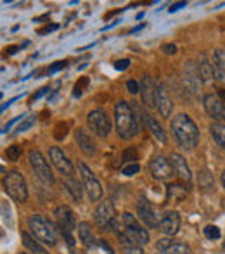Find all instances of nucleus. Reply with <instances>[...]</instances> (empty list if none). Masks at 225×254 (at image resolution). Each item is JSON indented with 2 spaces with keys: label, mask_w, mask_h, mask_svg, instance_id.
Returning a JSON list of instances; mask_svg holds the SVG:
<instances>
[{
  "label": "nucleus",
  "mask_w": 225,
  "mask_h": 254,
  "mask_svg": "<svg viewBox=\"0 0 225 254\" xmlns=\"http://www.w3.org/2000/svg\"><path fill=\"white\" fill-rule=\"evenodd\" d=\"M171 131H173L175 140L178 142V145L184 149H194L199 142V130L196 127V123L191 120V116L187 114H177L171 120L170 125Z\"/></svg>",
  "instance_id": "nucleus-1"
},
{
  "label": "nucleus",
  "mask_w": 225,
  "mask_h": 254,
  "mask_svg": "<svg viewBox=\"0 0 225 254\" xmlns=\"http://www.w3.org/2000/svg\"><path fill=\"white\" fill-rule=\"evenodd\" d=\"M114 121H116V131L123 140H130L139 133V121L130 104L120 101L114 106Z\"/></svg>",
  "instance_id": "nucleus-2"
},
{
  "label": "nucleus",
  "mask_w": 225,
  "mask_h": 254,
  "mask_svg": "<svg viewBox=\"0 0 225 254\" xmlns=\"http://www.w3.org/2000/svg\"><path fill=\"white\" fill-rule=\"evenodd\" d=\"M28 227H30L31 234L35 235L37 241H40L45 246H56L57 244V232L52 225L51 220H47L42 214H33L28 220Z\"/></svg>",
  "instance_id": "nucleus-3"
},
{
  "label": "nucleus",
  "mask_w": 225,
  "mask_h": 254,
  "mask_svg": "<svg viewBox=\"0 0 225 254\" xmlns=\"http://www.w3.org/2000/svg\"><path fill=\"white\" fill-rule=\"evenodd\" d=\"M3 190L9 197H12L17 202H24L28 199V189L23 175L19 171H9L3 178Z\"/></svg>",
  "instance_id": "nucleus-4"
},
{
  "label": "nucleus",
  "mask_w": 225,
  "mask_h": 254,
  "mask_svg": "<svg viewBox=\"0 0 225 254\" xmlns=\"http://www.w3.org/2000/svg\"><path fill=\"white\" fill-rule=\"evenodd\" d=\"M56 218H57V227H59V230H61V235L66 239L70 249H73L75 241H73V237H71V232L75 230L76 223H75V214H73V211H71V207L59 206L56 209Z\"/></svg>",
  "instance_id": "nucleus-5"
},
{
  "label": "nucleus",
  "mask_w": 225,
  "mask_h": 254,
  "mask_svg": "<svg viewBox=\"0 0 225 254\" xmlns=\"http://www.w3.org/2000/svg\"><path fill=\"white\" fill-rule=\"evenodd\" d=\"M121 221H123V232L135 242L137 246H144L149 242V234L146 232V228H142L141 225L137 223L134 214L130 213H123L121 216Z\"/></svg>",
  "instance_id": "nucleus-6"
},
{
  "label": "nucleus",
  "mask_w": 225,
  "mask_h": 254,
  "mask_svg": "<svg viewBox=\"0 0 225 254\" xmlns=\"http://www.w3.org/2000/svg\"><path fill=\"white\" fill-rule=\"evenodd\" d=\"M28 159H30V164H31V168H33L35 175H37L44 184H54L52 170H51V166H49L47 159L40 154V151H30Z\"/></svg>",
  "instance_id": "nucleus-7"
},
{
  "label": "nucleus",
  "mask_w": 225,
  "mask_h": 254,
  "mask_svg": "<svg viewBox=\"0 0 225 254\" xmlns=\"http://www.w3.org/2000/svg\"><path fill=\"white\" fill-rule=\"evenodd\" d=\"M116 211H114V206L111 201H102L101 204L97 206L94 213V220H95V225H97L101 230H111L116 223Z\"/></svg>",
  "instance_id": "nucleus-8"
},
{
  "label": "nucleus",
  "mask_w": 225,
  "mask_h": 254,
  "mask_svg": "<svg viewBox=\"0 0 225 254\" xmlns=\"http://www.w3.org/2000/svg\"><path fill=\"white\" fill-rule=\"evenodd\" d=\"M78 166H80L81 182H83V187L87 189V194H88V197H90V201H101L102 187L97 178H95V175L92 173V170L85 163H80Z\"/></svg>",
  "instance_id": "nucleus-9"
},
{
  "label": "nucleus",
  "mask_w": 225,
  "mask_h": 254,
  "mask_svg": "<svg viewBox=\"0 0 225 254\" xmlns=\"http://www.w3.org/2000/svg\"><path fill=\"white\" fill-rule=\"evenodd\" d=\"M87 123L90 127V130L99 137H108V133L111 131V121H109L108 114L101 109L92 111L87 116Z\"/></svg>",
  "instance_id": "nucleus-10"
},
{
  "label": "nucleus",
  "mask_w": 225,
  "mask_h": 254,
  "mask_svg": "<svg viewBox=\"0 0 225 254\" xmlns=\"http://www.w3.org/2000/svg\"><path fill=\"white\" fill-rule=\"evenodd\" d=\"M137 213L141 216V220L144 221V225H148L149 228H158L161 225L163 218L159 216V211L148 199H141L137 202Z\"/></svg>",
  "instance_id": "nucleus-11"
},
{
  "label": "nucleus",
  "mask_w": 225,
  "mask_h": 254,
  "mask_svg": "<svg viewBox=\"0 0 225 254\" xmlns=\"http://www.w3.org/2000/svg\"><path fill=\"white\" fill-rule=\"evenodd\" d=\"M149 170H151L152 177L158 178V180H166L173 175V166L166 157L156 156L154 159L149 163Z\"/></svg>",
  "instance_id": "nucleus-12"
},
{
  "label": "nucleus",
  "mask_w": 225,
  "mask_h": 254,
  "mask_svg": "<svg viewBox=\"0 0 225 254\" xmlns=\"http://www.w3.org/2000/svg\"><path fill=\"white\" fill-rule=\"evenodd\" d=\"M203 104H205V109L210 116L215 121H225V104L222 102V99L217 97L213 94L205 95L203 99Z\"/></svg>",
  "instance_id": "nucleus-13"
},
{
  "label": "nucleus",
  "mask_w": 225,
  "mask_h": 254,
  "mask_svg": "<svg viewBox=\"0 0 225 254\" xmlns=\"http://www.w3.org/2000/svg\"><path fill=\"white\" fill-rule=\"evenodd\" d=\"M49 156H51L52 164H54V166L64 175V177H73V173H75L73 164L70 163V159L64 156V152L61 151L59 147H52L51 151H49Z\"/></svg>",
  "instance_id": "nucleus-14"
},
{
  "label": "nucleus",
  "mask_w": 225,
  "mask_h": 254,
  "mask_svg": "<svg viewBox=\"0 0 225 254\" xmlns=\"http://www.w3.org/2000/svg\"><path fill=\"white\" fill-rule=\"evenodd\" d=\"M156 248L163 254H191V249L187 246L173 241V239H159Z\"/></svg>",
  "instance_id": "nucleus-15"
},
{
  "label": "nucleus",
  "mask_w": 225,
  "mask_h": 254,
  "mask_svg": "<svg viewBox=\"0 0 225 254\" xmlns=\"http://www.w3.org/2000/svg\"><path fill=\"white\" fill-rule=\"evenodd\" d=\"M141 92H142V102H144V106L146 107H154L158 87H156L154 80H152L151 76H144L142 85H141Z\"/></svg>",
  "instance_id": "nucleus-16"
},
{
  "label": "nucleus",
  "mask_w": 225,
  "mask_h": 254,
  "mask_svg": "<svg viewBox=\"0 0 225 254\" xmlns=\"http://www.w3.org/2000/svg\"><path fill=\"white\" fill-rule=\"evenodd\" d=\"M180 228V216H178L177 211H168V213L163 214L161 225H159V230L165 235H175Z\"/></svg>",
  "instance_id": "nucleus-17"
},
{
  "label": "nucleus",
  "mask_w": 225,
  "mask_h": 254,
  "mask_svg": "<svg viewBox=\"0 0 225 254\" xmlns=\"http://www.w3.org/2000/svg\"><path fill=\"white\" fill-rule=\"evenodd\" d=\"M170 163H171V166H173V171L182 178V180H185L187 184L192 180V175H191V170H189V166H187V161H185L180 154H177V152L171 154Z\"/></svg>",
  "instance_id": "nucleus-18"
},
{
  "label": "nucleus",
  "mask_w": 225,
  "mask_h": 254,
  "mask_svg": "<svg viewBox=\"0 0 225 254\" xmlns=\"http://www.w3.org/2000/svg\"><path fill=\"white\" fill-rule=\"evenodd\" d=\"M156 106L159 109V114L163 118H168L171 114V109H173V104H171V99L166 92V88L163 85L158 87V92H156Z\"/></svg>",
  "instance_id": "nucleus-19"
},
{
  "label": "nucleus",
  "mask_w": 225,
  "mask_h": 254,
  "mask_svg": "<svg viewBox=\"0 0 225 254\" xmlns=\"http://www.w3.org/2000/svg\"><path fill=\"white\" fill-rule=\"evenodd\" d=\"M213 74L220 85H225V49H217L213 54Z\"/></svg>",
  "instance_id": "nucleus-20"
},
{
  "label": "nucleus",
  "mask_w": 225,
  "mask_h": 254,
  "mask_svg": "<svg viewBox=\"0 0 225 254\" xmlns=\"http://www.w3.org/2000/svg\"><path fill=\"white\" fill-rule=\"evenodd\" d=\"M75 140H76V145L80 147V151L87 156H94L95 154V144L94 140L90 138V135L87 133L85 130H76L75 131Z\"/></svg>",
  "instance_id": "nucleus-21"
},
{
  "label": "nucleus",
  "mask_w": 225,
  "mask_h": 254,
  "mask_svg": "<svg viewBox=\"0 0 225 254\" xmlns=\"http://www.w3.org/2000/svg\"><path fill=\"white\" fill-rule=\"evenodd\" d=\"M189 194V187L184 184H170L168 189H166V197L168 201H175V202H182Z\"/></svg>",
  "instance_id": "nucleus-22"
},
{
  "label": "nucleus",
  "mask_w": 225,
  "mask_h": 254,
  "mask_svg": "<svg viewBox=\"0 0 225 254\" xmlns=\"http://www.w3.org/2000/svg\"><path fill=\"white\" fill-rule=\"evenodd\" d=\"M198 71L203 81H208V80H212V78H215V74H213V63H210V61L206 59L205 54H201V57H199Z\"/></svg>",
  "instance_id": "nucleus-23"
},
{
  "label": "nucleus",
  "mask_w": 225,
  "mask_h": 254,
  "mask_svg": "<svg viewBox=\"0 0 225 254\" xmlns=\"http://www.w3.org/2000/svg\"><path fill=\"white\" fill-rule=\"evenodd\" d=\"M21 239H23L24 248H26L30 253H33V254H49V253H47V249L42 248V246L37 242V239L31 237V235L28 234V232H23V234H21Z\"/></svg>",
  "instance_id": "nucleus-24"
},
{
  "label": "nucleus",
  "mask_w": 225,
  "mask_h": 254,
  "mask_svg": "<svg viewBox=\"0 0 225 254\" xmlns=\"http://www.w3.org/2000/svg\"><path fill=\"white\" fill-rule=\"evenodd\" d=\"M78 237H80V241L83 242L87 248L94 246V234H92L90 225H88L87 221H81V223L78 225Z\"/></svg>",
  "instance_id": "nucleus-25"
},
{
  "label": "nucleus",
  "mask_w": 225,
  "mask_h": 254,
  "mask_svg": "<svg viewBox=\"0 0 225 254\" xmlns=\"http://www.w3.org/2000/svg\"><path fill=\"white\" fill-rule=\"evenodd\" d=\"M146 123H148V127H149V130H151V133L154 135V137L158 138V140L161 142V144H165V142H166V133L163 131L161 125H159L158 121H156L152 116H149V114L146 116Z\"/></svg>",
  "instance_id": "nucleus-26"
},
{
  "label": "nucleus",
  "mask_w": 225,
  "mask_h": 254,
  "mask_svg": "<svg viewBox=\"0 0 225 254\" xmlns=\"http://www.w3.org/2000/svg\"><path fill=\"white\" fill-rule=\"evenodd\" d=\"M210 131H212V137L217 144L225 151V125H220V123H213L210 127Z\"/></svg>",
  "instance_id": "nucleus-27"
},
{
  "label": "nucleus",
  "mask_w": 225,
  "mask_h": 254,
  "mask_svg": "<svg viewBox=\"0 0 225 254\" xmlns=\"http://www.w3.org/2000/svg\"><path fill=\"white\" fill-rule=\"evenodd\" d=\"M64 185H66V189L70 190V194L73 195L76 201H80V199H81V185H80V182H78L75 177H66Z\"/></svg>",
  "instance_id": "nucleus-28"
},
{
  "label": "nucleus",
  "mask_w": 225,
  "mask_h": 254,
  "mask_svg": "<svg viewBox=\"0 0 225 254\" xmlns=\"http://www.w3.org/2000/svg\"><path fill=\"white\" fill-rule=\"evenodd\" d=\"M137 159H139V152H137V149H134V147H128V149H125L123 154H121V161H125V163H137Z\"/></svg>",
  "instance_id": "nucleus-29"
},
{
  "label": "nucleus",
  "mask_w": 225,
  "mask_h": 254,
  "mask_svg": "<svg viewBox=\"0 0 225 254\" xmlns=\"http://www.w3.org/2000/svg\"><path fill=\"white\" fill-rule=\"evenodd\" d=\"M21 147L19 145H10V147H7V151H5V157L9 161H17L21 157Z\"/></svg>",
  "instance_id": "nucleus-30"
},
{
  "label": "nucleus",
  "mask_w": 225,
  "mask_h": 254,
  "mask_svg": "<svg viewBox=\"0 0 225 254\" xmlns=\"http://www.w3.org/2000/svg\"><path fill=\"white\" fill-rule=\"evenodd\" d=\"M205 237L210 239V241H217L220 237V228L215 227V225H208L205 227Z\"/></svg>",
  "instance_id": "nucleus-31"
},
{
  "label": "nucleus",
  "mask_w": 225,
  "mask_h": 254,
  "mask_svg": "<svg viewBox=\"0 0 225 254\" xmlns=\"http://www.w3.org/2000/svg\"><path fill=\"white\" fill-rule=\"evenodd\" d=\"M199 187L203 189H210L212 187V175L208 171H199Z\"/></svg>",
  "instance_id": "nucleus-32"
},
{
  "label": "nucleus",
  "mask_w": 225,
  "mask_h": 254,
  "mask_svg": "<svg viewBox=\"0 0 225 254\" xmlns=\"http://www.w3.org/2000/svg\"><path fill=\"white\" fill-rule=\"evenodd\" d=\"M66 133H68V125L66 123L56 125V128H54V137H56V140H63V138L66 137Z\"/></svg>",
  "instance_id": "nucleus-33"
},
{
  "label": "nucleus",
  "mask_w": 225,
  "mask_h": 254,
  "mask_svg": "<svg viewBox=\"0 0 225 254\" xmlns=\"http://www.w3.org/2000/svg\"><path fill=\"white\" fill-rule=\"evenodd\" d=\"M88 85V78H81L80 81H78L76 85H75V88H73V97H80L81 95V92H83V88Z\"/></svg>",
  "instance_id": "nucleus-34"
},
{
  "label": "nucleus",
  "mask_w": 225,
  "mask_h": 254,
  "mask_svg": "<svg viewBox=\"0 0 225 254\" xmlns=\"http://www.w3.org/2000/svg\"><path fill=\"white\" fill-rule=\"evenodd\" d=\"M33 123H35V116H28L26 120H24L23 123H21L19 127L16 128V131H17V133H23V131H26Z\"/></svg>",
  "instance_id": "nucleus-35"
},
{
  "label": "nucleus",
  "mask_w": 225,
  "mask_h": 254,
  "mask_svg": "<svg viewBox=\"0 0 225 254\" xmlns=\"http://www.w3.org/2000/svg\"><path fill=\"white\" fill-rule=\"evenodd\" d=\"M139 171H141V166H139L137 163H132L128 164V166L123 168V175H127V177H132V175H137Z\"/></svg>",
  "instance_id": "nucleus-36"
},
{
  "label": "nucleus",
  "mask_w": 225,
  "mask_h": 254,
  "mask_svg": "<svg viewBox=\"0 0 225 254\" xmlns=\"http://www.w3.org/2000/svg\"><path fill=\"white\" fill-rule=\"evenodd\" d=\"M127 88H128V92H130L132 95L139 94V92H141V87H139V83L135 80H128L127 81Z\"/></svg>",
  "instance_id": "nucleus-37"
},
{
  "label": "nucleus",
  "mask_w": 225,
  "mask_h": 254,
  "mask_svg": "<svg viewBox=\"0 0 225 254\" xmlns=\"http://www.w3.org/2000/svg\"><path fill=\"white\" fill-rule=\"evenodd\" d=\"M64 67H66V61H59V63L52 64V66L49 67V73H57V71L64 69Z\"/></svg>",
  "instance_id": "nucleus-38"
},
{
  "label": "nucleus",
  "mask_w": 225,
  "mask_h": 254,
  "mask_svg": "<svg viewBox=\"0 0 225 254\" xmlns=\"http://www.w3.org/2000/svg\"><path fill=\"white\" fill-rule=\"evenodd\" d=\"M128 66H130V61L128 59H120V61H116V64H114V67H116L118 71H125Z\"/></svg>",
  "instance_id": "nucleus-39"
},
{
  "label": "nucleus",
  "mask_w": 225,
  "mask_h": 254,
  "mask_svg": "<svg viewBox=\"0 0 225 254\" xmlns=\"http://www.w3.org/2000/svg\"><path fill=\"white\" fill-rule=\"evenodd\" d=\"M57 24H47V26H44V28H40L38 30V35H45V33H51V31H54V30H57Z\"/></svg>",
  "instance_id": "nucleus-40"
},
{
  "label": "nucleus",
  "mask_w": 225,
  "mask_h": 254,
  "mask_svg": "<svg viewBox=\"0 0 225 254\" xmlns=\"http://www.w3.org/2000/svg\"><path fill=\"white\" fill-rule=\"evenodd\" d=\"M163 52H165L166 56H171V54L177 52V47H175L173 44H165L163 45Z\"/></svg>",
  "instance_id": "nucleus-41"
},
{
  "label": "nucleus",
  "mask_w": 225,
  "mask_h": 254,
  "mask_svg": "<svg viewBox=\"0 0 225 254\" xmlns=\"http://www.w3.org/2000/svg\"><path fill=\"white\" fill-rule=\"evenodd\" d=\"M99 248H101L102 251H106V253H108V254H114V251H113V249H111V246H109V244H108V242H106V241H99Z\"/></svg>",
  "instance_id": "nucleus-42"
},
{
  "label": "nucleus",
  "mask_w": 225,
  "mask_h": 254,
  "mask_svg": "<svg viewBox=\"0 0 225 254\" xmlns=\"http://www.w3.org/2000/svg\"><path fill=\"white\" fill-rule=\"evenodd\" d=\"M45 94H49V88H47V87L40 88V90H38V92H37V94H35V95H33V97H31V101H30V102H35V101H37V99H40V97H42V95H45Z\"/></svg>",
  "instance_id": "nucleus-43"
},
{
  "label": "nucleus",
  "mask_w": 225,
  "mask_h": 254,
  "mask_svg": "<svg viewBox=\"0 0 225 254\" xmlns=\"http://www.w3.org/2000/svg\"><path fill=\"white\" fill-rule=\"evenodd\" d=\"M185 5H187L185 2H175V3H171L168 10H170V12H173V10H178V9H182V7H185Z\"/></svg>",
  "instance_id": "nucleus-44"
},
{
  "label": "nucleus",
  "mask_w": 225,
  "mask_h": 254,
  "mask_svg": "<svg viewBox=\"0 0 225 254\" xmlns=\"http://www.w3.org/2000/svg\"><path fill=\"white\" fill-rule=\"evenodd\" d=\"M144 26H146V24H139V26H135L134 30H132V35H134V33H139L141 30H144Z\"/></svg>",
  "instance_id": "nucleus-45"
},
{
  "label": "nucleus",
  "mask_w": 225,
  "mask_h": 254,
  "mask_svg": "<svg viewBox=\"0 0 225 254\" xmlns=\"http://www.w3.org/2000/svg\"><path fill=\"white\" fill-rule=\"evenodd\" d=\"M14 52H17V47H16V45H12V47H9V51H5L7 56H10V54H14Z\"/></svg>",
  "instance_id": "nucleus-46"
},
{
  "label": "nucleus",
  "mask_w": 225,
  "mask_h": 254,
  "mask_svg": "<svg viewBox=\"0 0 225 254\" xmlns=\"http://www.w3.org/2000/svg\"><path fill=\"white\" fill-rule=\"evenodd\" d=\"M219 97L222 99V102L225 104V90H220V92H219Z\"/></svg>",
  "instance_id": "nucleus-47"
},
{
  "label": "nucleus",
  "mask_w": 225,
  "mask_h": 254,
  "mask_svg": "<svg viewBox=\"0 0 225 254\" xmlns=\"http://www.w3.org/2000/svg\"><path fill=\"white\" fill-rule=\"evenodd\" d=\"M222 185H224V189H225V170H224V173H222Z\"/></svg>",
  "instance_id": "nucleus-48"
},
{
  "label": "nucleus",
  "mask_w": 225,
  "mask_h": 254,
  "mask_svg": "<svg viewBox=\"0 0 225 254\" xmlns=\"http://www.w3.org/2000/svg\"><path fill=\"white\" fill-rule=\"evenodd\" d=\"M224 249H225V242H224Z\"/></svg>",
  "instance_id": "nucleus-49"
},
{
  "label": "nucleus",
  "mask_w": 225,
  "mask_h": 254,
  "mask_svg": "<svg viewBox=\"0 0 225 254\" xmlns=\"http://www.w3.org/2000/svg\"><path fill=\"white\" fill-rule=\"evenodd\" d=\"M19 254H26V253H19Z\"/></svg>",
  "instance_id": "nucleus-50"
}]
</instances>
